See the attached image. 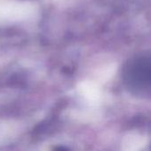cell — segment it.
Masks as SVG:
<instances>
[{"label":"cell","mask_w":151,"mask_h":151,"mask_svg":"<svg viewBox=\"0 0 151 151\" xmlns=\"http://www.w3.org/2000/svg\"><path fill=\"white\" fill-rule=\"evenodd\" d=\"M127 81L128 86L135 93H146L150 88V69L149 64H138L134 65L128 73Z\"/></svg>","instance_id":"1"}]
</instances>
